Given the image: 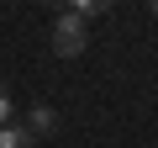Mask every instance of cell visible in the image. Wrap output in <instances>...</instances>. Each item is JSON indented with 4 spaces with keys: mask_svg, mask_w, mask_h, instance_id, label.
<instances>
[{
    "mask_svg": "<svg viewBox=\"0 0 158 148\" xmlns=\"http://www.w3.org/2000/svg\"><path fill=\"white\" fill-rule=\"evenodd\" d=\"M90 42V21L85 16H74V11H58L53 16V53L58 58H79Z\"/></svg>",
    "mask_w": 158,
    "mask_h": 148,
    "instance_id": "cell-1",
    "label": "cell"
},
{
    "mask_svg": "<svg viewBox=\"0 0 158 148\" xmlns=\"http://www.w3.org/2000/svg\"><path fill=\"white\" fill-rule=\"evenodd\" d=\"M53 127H58V111H53V106H32V111H27V132H32V137H37V132H53Z\"/></svg>",
    "mask_w": 158,
    "mask_h": 148,
    "instance_id": "cell-2",
    "label": "cell"
},
{
    "mask_svg": "<svg viewBox=\"0 0 158 148\" xmlns=\"http://www.w3.org/2000/svg\"><path fill=\"white\" fill-rule=\"evenodd\" d=\"M0 148H37V137H32L27 127L11 122V127H0Z\"/></svg>",
    "mask_w": 158,
    "mask_h": 148,
    "instance_id": "cell-3",
    "label": "cell"
},
{
    "mask_svg": "<svg viewBox=\"0 0 158 148\" xmlns=\"http://www.w3.org/2000/svg\"><path fill=\"white\" fill-rule=\"evenodd\" d=\"M100 11H111V0H74V16H85V21H95Z\"/></svg>",
    "mask_w": 158,
    "mask_h": 148,
    "instance_id": "cell-4",
    "label": "cell"
},
{
    "mask_svg": "<svg viewBox=\"0 0 158 148\" xmlns=\"http://www.w3.org/2000/svg\"><path fill=\"white\" fill-rule=\"evenodd\" d=\"M11 111H16V106H11V95L0 90V127H11Z\"/></svg>",
    "mask_w": 158,
    "mask_h": 148,
    "instance_id": "cell-5",
    "label": "cell"
},
{
    "mask_svg": "<svg viewBox=\"0 0 158 148\" xmlns=\"http://www.w3.org/2000/svg\"><path fill=\"white\" fill-rule=\"evenodd\" d=\"M148 6H153V11H158V0H148Z\"/></svg>",
    "mask_w": 158,
    "mask_h": 148,
    "instance_id": "cell-6",
    "label": "cell"
}]
</instances>
